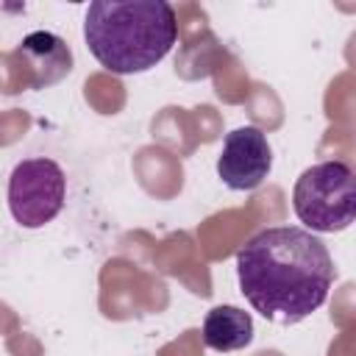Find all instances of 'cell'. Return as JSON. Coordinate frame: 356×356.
I'll return each mask as SVG.
<instances>
[{"label":"cell","mask_w":356,"mask_h":356,"mask_svg":"<svg viewBox=\"0 0 356 356\" xmlns=\"http://www.w3.org/2000/svg\"><path fill=\"white\" fill-rule=\"evenodd\" d=\"M245 300L270 323L295 325L317 312L334 286V259L320 236L298 225H275L236 250Z\"/></svg>","instance_id":"6da1fadb"},{"label":"cell","mask_w":356,"mask_h":356,"mask_svg":"<svg viewBox=\"0 0 356 356\" xmlns=\"http://www.w3.org/2000/svg\"><path fill=\"white\" fill-rule=\"evenodd\" d=\"M89 53L114 75L156 67L178 42L175 11L164 0H95L83 17Z\"/></svg>","instance_id":"7a4b0ae2"},{"label":"cell","mask_w":356,"mask_h":356,"mask_svg":"<svg viewBox=\"0 0 356 356\" xmlns=\"http://www.w3.org/2000/svg\"><path fill=\"white\" fill-rule=\"evenodd\" d=\"M298 220L317 234L345 231L356 220V178L345 161H320L300 172L292 189Z\"/></svg>","instance_id":"3957f363"},{"label":"cell","mask_w":356,"mask_h":356,"mask_svg":"<svg viewBox=\"0 0 356 356\" xmlns=\"http://www.w3.org/2000/svg\"><path fill=\"white\" fill-rule=\"evenodd\" d=\"M67 200L64 170L44 156L25 159L8 178V211L22 228H42L58 217Z\"/></svg>","instance_id":"277c9868"},{"label":"cell","mask_w":356,"mask_h":356,"mask_svg":"<svg viewBox=\"0 0 356 356\" xmlns=\"http://www.w3.org/2000/svg\"><path fill=\"white\" fill-rule=\"evenodd\" d=\"M270 167H273V150L259 128L242 125L225 136L222 150L217 156V175L228 189L250 192L261 186L264 178L270 175Z\"/></svg>","instance_id":"5b68a950"},{"label":"cell","mask_w":356,"mask_h":356,"mask_svg":"<svg viewBox=\"0 0 356 356\" xmlns=\"http://www.w3.org/2000/svg\"><path fill=\"white\" fill-rule=\"evenodd\" d=\"M17 56L28 67V86L47 89L72 72V50L50 31H33L22 39Z\"/></svg>","instance_id":"8992f818"},{"label":"cell","mask_w":356,"mask_h":356,"mask_svg":"<svg viewBox=\"0 0 356 356\" xmlns=\"http://www.w3.org/2000/svg\"><path fill=\"white\" fill-rule=\"evenodd\" d=\"M203 342L220 353L239 350L253 342V317L239 306H214L203 320Z\"/></svg>","instance_id":"52a82bcc"}]
</instances>
